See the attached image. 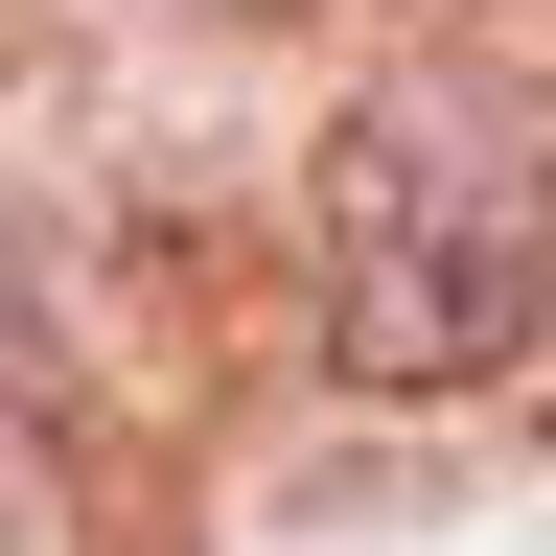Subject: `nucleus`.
Segmentation results:
<instances>
[{"label":"nucleus","instance_id":"f257e3e1","mask_svg":"<svg viewBox=\"0 0 556 556\" xmlns=\"http://www.w3.org/2000/svg\"><path fill=\"white\" fill-rule=\"evenodd\" d=\"M302 278L348 394H486L556 348V93L533 70H394L302 163Z\"/></svg>","mask_w":556,"mask_h":556},{"label":"nucleus","instance_id":"f03ea898","mask_svg":"<svg viewBox=\"0 0 556 556\" xmlns=\"http://www.w3.org/2000/svg\"><path fill=\"white\" fill-rule=\"evenodd\" d=\"M0 417H70V348H47V255H24V208H0Z\"/></svg>","mask_w":556,"mask_h":556}]
</instances>
